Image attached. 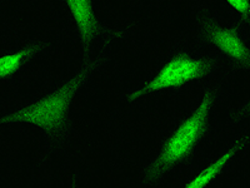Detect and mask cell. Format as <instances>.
I'll use <instances>...</instances> for the list:
<instances>
[{
  "label": "cell",
  "instance_id": "obj_5",
  "mask_svg": "<svg viewBox=\"0 0 250 188\" xmlns=\"http://www.w3.org/2000/svg\"><path fill=\"white\" fill-rule=\"evenodd\" d=\"M84 58L108 53L113 43L126 35V30L105 25L95 12L94 0H64Z\"/></svg>",
  "mask_w": 250,
  "mask_h": 188
},
{
  "label": "cell",
  "instance_id": "obj_6",
  "mask_svg": "<svg viewBox=\"0 0 250 188\" xmlns=\"http://www.w3.org/2000/svg\"><path fill=\"white\" fill-rule=\"evenodd\" d=\"M250 144V129L243 132L242 134H239L238 137L228 145L227 149L223 151L222 153L216 157L213 162H210L207 167L202 169L199 173L193 177L189 182L184 185L187 188H200L204 186L210 185L214 181L218 178L220 174L223 173L228 165L230 164L239 154H242V152L247 148Z\"/></svg>",
  "mask_w": 250,
  "mask_h": 188
},
{
  "label": "cell",
  "instance_id": "obj_9",
  "mask_svg": "<svg viewBox=\"0 0 250 188\" xmlns=\"http://www.w3.org/2000/svg\"><path fill=\"white\" fill-rule=\"evenodd\" d=\"M229 119H230V123L233 125L250 120V94L248 95L247 99L243 100L235 109L230 112Z\"/></svg>",
  "mask_w": 250,
  "mask_h": 188
},
{
  "label": "cell",
  "instance_id": "obj_8",
  "mask_svg": "<svg viewBox=\"0 0 250 188\" xmlns=\"http://www.w3.org/2000/svg\"><path fill=\"white\" fill-rule=\"evenodd\" d=\"M230 9L235 19L250 34V0H220Z\"/></svg>",
  "mask_w": 250,
  "mask_h": 188
},
{
  "label": "cell",
  "instance_id": "obj_4",
  "mask_svg": "<svg viewBox=\"0 0 250 188\" xmlns=\"http://www.w3.org/2000/svg\"><path fill=\"white\" fill-rule=\"evenodd\" d=\"M193 35L199 48L231 60L250 74V34L236 19H227L204 5L196 8Z\"/></svg>",
  "mask_w": 250,
  "mask_h": 188
},
{
  "label": "cell",
  "instance_id": "obj_1",
  "mask_svg": "<svg viewBox=\"0 0 250 188\" xmlns=\"http://www.w3.org/2000/svg\"><path fill=\"white\" fill-rule=\"evenodd\" d=\"M106 62L108 53L84 58L82 67L73 77L39 99L1 113L0 122L3 125H31L43 133L49 153L65 152L75 134V123L70 113L71 103L91 75L105 67Z\"/></svg>",
  "mask_w": 250,
  "mask_h": 188
},
{
  "label": "cell",
  "instance_id": "obj_2",
  "mask_svg": "<svg viewBox=\"0 0 250 188\" xmlns=\"http://www.w3.org/2000/svg\"><path fill=\"white\" fill-rule=\"evenodd\" d=\"M236 70L235 67L230 66L205 87L193 111L165 140L158 154L144 165L139 176L140 185L146 187L162 186L176 165L193 156L203 145L211 132L213 111L224 98Z\"/></svg>",
  "mask_w": 250,
  "mask_h": 188
},
{
  "label": "cell",
  "instance_id": "obj_7",
  "mask_svg": "<svg viewBox=\"0 0 250 188\" xmlns=\"http://www.w3.org/2000/svg\"><path fill=\"white\" fill-rule=\"evenodd\" d=\"M50 48V43L44 38H33L17 50L1 55L0 75L3 79H8L30 66L34 60L48 54Z\"/></svg>",
  "mask_w": 250,
  "mask_h": 188
},
{
  "label": "cell",
  "instance_id": "obj_3",
  "mask_svg": "<svg viewBox=\"0 0 250 188\" xmlns=\"http://www.w3.org/2000/svg\"><path fill=\"white\" fill-rule=\"evenodd\" d=\"M222 57L202 49H191L176 44L155 67L148 79L123 94L129 102H135L150 94L184 87L191 82L214 79L225 70Z\"/></svg>",
  "mask_w": 250,
  "mask_h": 188
}]
</instances>
